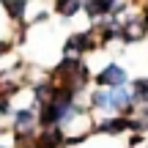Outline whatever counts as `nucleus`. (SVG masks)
<instances>
[{
  "label": "nucleus",
  "mask_w": 148,
  "mask_h": 148,
  "mask_svg": "<svg viewBox=\"0 0 148 148\" xmlns=\"http://www.w3.org/2000/svg\"><path fill=\"white\" fill-rule=\"evenodd\" d=\"M96 82H99V85H112V88H123V82H126V71H123L121 66H107V69L96 77Z\"/></svg>",
  "instance_id": "1"
},
{
  "label": "nucleus",
  "mask_w": 148,
  "mask_h": 148,
  "mask_svg": "<svg viewBox=\"0 0 148 148\" xmlns=\"http://www.w3.org/2000/svg\"><path fill=\"white\" fill-rule=\"evenodd\" d=\"M123 129H137V121H129V118H110V121L99 123V132H110V134H118Z\"/></svg>",
  "instance_id": "2"
},
{
  "label": "nucleus",
  "mask_w": 148,
  "mask_h": 148,
  "mask_svg": "<svg viewBox=\"0 0 148 148\" xmlns=\"http://www.w3.org/2000/svg\"><path fill=\"white\" fill-rule=\"evenodd\" d=\"M85 49H90V36L88 33H77V36H71L66 41V55H77V52H85Z\"/></svg>",
  "instance_id": "3"
},
{
  "label": "nucleus",
  "mask_w": 148,
  "mask_h": 148,
  "mask_svg": "<svg viewBox=\"0 0 148 148\" xmlns=\"http://www.w3.org/2000/svg\"><path fill=\"white\" fill-rule=\"evenodd\" d=\"M60 143H63V132L55 129V126L44 129V134L38 137V148H58Z\"/></svg>",
  "instance_id": "4"
},
{
  "label": "nucleus",
  "mask_w": 148,
  "mask_h": 148,
  "mask_svg": "<svg viewBox=\"0 0 148 148\" xmlns=\"http://www.w3.org/2000/svg\"><path fill=\"white\" fill-rule=\"evenodd\" d=\"M33 121H36V112H33V110H19V112L14 115V126H16V132H30Z\"/></svg>",
  "instance_id": "5"
},
{
  "label": "nucleus",
  "mask_w": 148,
  "mask_h": 148,
  "mask_svg": "<svg viewBox=\"0 0 148 148\" xmlns=\"http://www.w3.org/2000/svg\"><path fill=\"white\" fill-rule=\"evenodd\" d=\"M110 8H112V0H85V11H88L90 16H101Z\"/></svg>",
  "instance_id": "6"
},
{
  "label": "nucleus",
  "mask_w": 148,
  "mask_h": 148,
  "mask_svg": "<svg viewBox=\"0 0 148 148\" xmlns=\"http://www.w3.org/2000/svg\"><path fill=\"white\" fill-rule=\"evenodd\" d=\"M3 5H5V11H8L14 19H19V16L25 14V0H3Z\"/></svg>",
  "instance_id": "7"
},
{
  "label": "nucleus",
  "mask_w": 148,
  "mask_h": 148,
  "mask_svg": "<svg viewBox=\"0 0 148 148\" xmlns=\"http://www.w3.org/2000/svg\"><path fill=\"white\" fill-rule=\"evenodd\" d=\"M132 96H134V101H148V79H137L134 82Z\"/></svg>",
  "instance_id": "8"
},
{
  "label": "nucleus",
  "mask_w": 148,
  "mask_h": 148,
  "mask_svg": "<svg viewBox=\"0 0 148 148\" xmlns=\"http://www.w3.org/2000/svg\"><path fill=\"white\" fill-rule=\"evenodd\" d=\"M77 8H79V0H58V14L63 16H71Z\"/></svg>",
  "instance_id": "9"
},
{
  "label": "nucleus",
  "mask_w": 148,
  "mask_h": 148,
  "mask_svg": "<svg viewBox=\"0 0 148 148\" xmlns=\"http://www.w3.org/2000/svg\"><path fill=\"white\" fill-rule=\"evenodd\" d=\"M137 129H148V107H145L143 118H140V121H137Z\"/></svg>",
  "instance_id": "10"
},
{
  "label": "nucleus",
  "mask_w": 148,
  "mask_h": 148,
  "mask_svg": "<svg viewBox=\"0 0 148 148\" xmlns=\"http://www.w3.org/2000/svg\"><path fill=\"white\" fill-rule=\"evenodd\" d=\"M0 112H8V99L0 93Z\"/></svg>",
  "instance_id": "11"
},
{
  "label": "nucleus",
  "mask_w": 148,
  "mask_h": 148,
  "mask_svg": "<svg viewBox=\"0 0 148 148\" xmlns=\"http://www.w3.org/2000/svg\"><path fill=\"white\" fill-rule=\"evenodd\" d=\"M3 52H5V44H3V41H0V55H3Z\"/></svg>",
  "instance_id": "12"
},
{
  "label": "nucleus",
  "mask_w": 148,
  "mask_h": 148,
  "mask_svg": "<svg viewBox=\"0 0 148 148\" xmlns=\"http://www.w3.org/2000/svg\"><path fill=\"white\" fill-rule=\"evenodd\" d=\"M143 22H145V25H148V8H145V16H143Z\"/></svg>",
  "instance_id": "13"
}]
</instances>
